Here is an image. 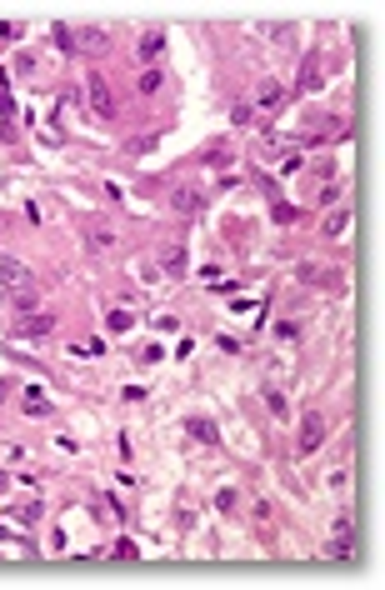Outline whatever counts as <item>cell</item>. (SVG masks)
Segmentation results:
<instances>
[{"instance_id":"ac0fdd59","label":"cell","mask_w":385,"mask_h":590,"mask_svg":"<svg viewBox=\"0 0 385 590\" xmlns=\"http://www.w3.org/2000/svg\"><path fill=\"white\" fill-rule=\"evenodd\" d=\"M131 325H135V315H131V310H111V330H115V335H120V330H131Z\"/></svg>"},{"instance_id":"7402d4cb","label":"cell","mask_w":385,"mask_h":590,"mask_svg":"<svg viewBox=\"0 0 385 590\" xmlns=\"http://www.w3.org/2000/svg\"><path fill=\"white\" fill-rule=\"evenodd\" d=\"M26 415H50V406H46L40 395H30V400H26Z\"/></svg>"},{"instance_id":"7c38bea8","label":"cell","mask_w":385,"mask_h":590,"mask_svg":"<svg viewBox=\"0 0 385 590\" xmlns=\"http://www.w3.org/2000/svg\"><path fill=\"white\" fill-rule=\"evenodd\" d=\"M255 100H261L265 111H275V105L285 100V86H281V80H265V86H261V95H255Z\"/></svg>"},{"instance_id":"277c9868","label":"cell","mask_w":385,"mask_h":590,"mask_svg":"<svg viewBox=\"0 0 385 590\" xmlns=\"http://www.w3.org/2000/svg\"><path fill=\"white\" fill-rule=\"evenodd\" d=\"M301 285L326 290V295H340V276H335V270H326V265H301Z\"/></svg>"},{"instance_id":"30bf717a","label":"cell","mask_w":385,"mask_h":590,"mask_svg":"<svg viewBox=\"0 0 385 590\" xmlns=\"http://www.w3.org/2000/svg\"><path fill=\"white\" fill-rule=\"evenodd\" d=\"M320 80H326V75H320V55H306L301 60V95H315Z\"/></svg>"},{"instance_id":"2e32d148","label":"cell","mask_w":385,"mask_h":590,"mask_svg":"<svg viewBox=\"0 0 385 590\" xmlns=\"http://www.w3.org/2000/svg\"><path fill=\"white\" fill-rule=\"evenodd\" d=\"M55 46L66 50V55H75V30L71 26H55Z\"/></svg>"},{"instance_id":"52a82bcc","label":"cell","mask_w":385,"mask_h":590,"mask_svg":"<svg viewBox=\"0 0 385 590\" xmlns=\"http://www.w3.org/2000/svg\"><path fill=\"white\" fill-rule=\"evenodd\" d=\"M15 330H20V341H46V335L55 330V321H50L46 310H40V315L30 310V315H20V325H15Z\"/></svg>"},{"instance_id":"603a6c76","label":"cell","mask_w":385,"mask_h":590,"mask_svg":"<svg viewBox=\"0 0 385 590\" xmlns=\"http://www.w3.org/2000/svg\"><path fill=\"white\" fill-rule=\"evenodd\" d=\"M111 555H120V560H131V555H135V545H131V540H115V545H111Z\"/></svg>"},{"instance_id":"4fadbf2b","label":"cell","mask_w":385,"mask_h":590,"mask_svg":"<svg viewBox=\"0 0 385 590\" xmlns=\"http://www.w3.org/2000/svg\"><path fill=\"white\" fill-rule=\"evenodd\" d=\"M35 301H40V295H35V285H30V290H10V305H15L20 315H30V310H35Z\"/></svg>"},{"instance_id":"5b68a950","label":"cell","mask_w":385,"mask_h":590,"mask_svg":"<svg viewBox=\"0 0 385 590\" xmlns=\"http://www.w3.org/2000/svg\"><path fill=\"white\" fill-rule=\"evenodd\" d=\"M0 285H10V290H30L35 285V276L26 265H20L15 256H0Z\"/></svg>"},{"instance_id":"8992f818","label":"cell","mask_w":385,"mask_h":590,"mask_svg":"<svg viewBox=\"0 0 385 590\" xmlns=\"http://www.w3.org/2000/svg\"><path fill=\"white\" fill-rule=\"evenodd\" d=\"M170 205H176V216H196V210L205 205V191L200 185H176V191H170Z\"/></svg>"},{"instance_id":"d6986e66","label":"cell","mask_w":385,"mask_h":590,"mask_svg":"<svg viewBox=\"0 0 385 590\" xmlns=\"http://www.w3.org/2000/svg\"><path fill=\"white\" fill-rule=\"evenodd\" d=\"M140 91L156 95V91H160V70H145V75H140Z\"/></svg>"},{"instance_id":"ffe728a7","label":"cell","mask_w":385,"mask_h":590,"mask_svg":"<svg viewBox=\"0 0 385 590\" xmlns=\"http://www.w3.org/2000/svg\"><path fill=\"white\" fill-rule=\"evenodd\" d=\"M275 220H281V225H290V220H301V216H295V205H285V200H275Z\"/></svg>"},{"instance_id":"e0dca14e","label":"cell","mask_w":385,"mask_h":590,"mask_svg":"<svg viewBox=\"0 0 385 590\" xmlns=\"http://www.w3.org/2000/svg\"><path fill=\"white\" fill-rule=\"evenodd\" d=\"M185 430H190V435H200V440H216V426H210V420H200V415H196V420H190V426H185Z\"/></svg>"},{"instance_id":"7a4b0ae2","label":"cell","mask_w":385,"mask_h":590,"mask_svg":"<svg viewBox=\"0 0 385 590\" xmlns=\"http://www.w3.org/2000/svg\"><path fill=\"white\" fill-rule=\"evenodd\" d=\"M75 50H85V55H111V30L80 26V30H75Z\"/></svg>"},{"instance_id":"ba28073f","label":"cell","mask_w":385,"mask_h":590,"mask_svg":"<svg viewBox=\"0 0 385 590\" xmlns=\"http://www.w3.org/2000/svg\"><path fill=\"white\" fill-rule=\"evenodd\" d=\"M160 50H165V35H160V30H145V35H140V46H135V60H140L145 70H156Z\"/></svg>"},{"instance_id":"6da1fadb","label":"cell","mask_w":385,"mask_h":590,"mask_svg":"<svg viewBox=\"0 0 385 590\" xmlns=\"http://www.w3.org/2000/svg\"><path fill=\"white\" fill-rule=\"evenodd\" d=\"M326 551L335 555V560H355V520L350 515H340L335 520V531H330V545Z\"/></svg>"},{"instance_id":"cb8c5ba5","label":"cell","mask_w":385,"mask_h":590,"mask_svg":"<svg viewBox=\"0 0 385 590\" xmlns=\"http://www.w3.org/2000/svg\"><path fill=\"white\" fill-rule=\"evenodd\" d=\"M10 111H15V100H10L6 91H0V115H10Z\"/></svg>"},{"instance_id":"8fae6325","label":"cell","mask_w":385,"mask_h":590,"mask_svg":"<svg viewBox=\"0 0 385 590\" xmlns=\"http://www.w3.org/2000/svg\"><path fill=\"white\" fill-rule=\"evenodd\" d=\"M160 270H165V276H185V270H190V260H185V245H170V250H160Z\"/></svg>"},{"instance_id":"5bb4252c","label":"cell","mask_w":385,"mask_h":590,"mask_svg":"<svg viewBox=\"0 0 385 590\" xmlns=\"http://www.w3.org/2000/svg\"><path fill=\"white\" fill-rule=\"evenodd\" d=\"M156 140H160L156 131H145V135H135L131 145H125V151H131V155H151V151H156Z\"/></svg>"},{"instance_id":"9a60e30c","label":"cell","mask_w":385,"mask_h":590,"mask_svg":"<svg viewBox=\"0 0 385 590\" xmlns=\"http://www.w3.org/2000/svg\"><path fill=\"white\" fill-rule=\"evenodd\" d=\"M91 240H95V250H111V245H115V236H111V225H100V220L91 225Z\"/></svg>"},{"instance_id":"9c48e42d","label":"cell","mask_w":385,"mask_h":590,"mask_svg":"<svg viewBox=\"0 0 385 590\" xmlns=\"http://www.w3.org/2000/svg\"><path fill=\"white\" fill-rule=\"evenodd\" d=\"M85 91H91V111L95 115H115V100H111V86H105L100 75H91L85 80Z\"/></svg>"},{"instance_id":"44dd1931","label":"cell","mask_w":385,"mask_h":590,"mask_svg":"<svg viewBox=\"0 0 385 590\" xmlns=\"http://www.w3.org/2000/svg\"><path fill=\"white\" fill-rule=\"evenodd\" d=\"M265 400H270V410H275V415H285V395L275 390V386H265Z\"/></svg>"},{"instance_id":"3957f363","label":"cell","mask_w":385,"mask_h":590,"mask_svg":"<svg viewBox=\"0 0 385 590\" xmlns=\"http://www.w3.org/2000/svg\"><path fill=\"white\" fill-rule=\"evenodd\" d=\"M320 440H326V420H320V410H306L301 415V455H315Z\"/></svg>"}]
</instances>
